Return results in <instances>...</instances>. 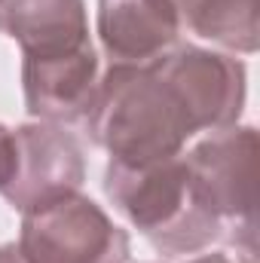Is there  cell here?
I'll return each mask as SVG.
<instances>
[{
  "label": "cell",
  "instance_id": "cell-1",
  "mask_svg": "<svg viewBox=\"0 0 260 263\" xmlns=\"http://www.w3.org/2000/svg\"><path fill=\"white\" fill-rule=\"evenodd\" d=\"M248 70L239 59L175 46L147 65H110L86 114L92 144L120 165H153L184 153L199 132L236 126Z\"/></svg>",
  "mask_w": 260,
  "mask_h": 263
},
{
  "label": "cell",
  "instance_id": "cell-2",
  "mask_svg": "<svg viewBox=\"0 0 260 263\" xmlns=\"http://www.w3.org/2000/svg\"><path fill=\"white\" fill-rule=\"evenodd\" d=\"M104 193L165 257H187L224 239V223L196 196L184 153L153 165L107 162Z\"/></svg>",
  "mask_w": 260,
  "mask_h": 263
},
{
  "label": "cell",
  "instance_id": "cell-3",
  "mask_svg": "<svg viewBox=\"0 0 260 263\" xmlns=\"http://www.w3.org/2000/svg\"><path fill=\"white\" fill-rule=\"evenodd\" d=\"M196 196L224 223V242L236 254L257 260V217H254V126H227L211 132L184 153Z\"/></svg>",
  "mask_w": 260,
  "mask_h": 263
},
{
  "label": "cell",
  "instance_id": "cell-4",
  "mask_svg": "<svg viewBox=\"0 0 260 263\" xmlns=\"http://www.w3.org/2000/svg\"><path fill=\"white\" fill-rule=\"evenodd\" d=\"M129 233L83 193L22 211L18 248L31 263H126Z\"/></svg>",
  "mask_w": 260,
  "mask_h": 263
},
{
  "label": "cell",
  "instance_id": "cell-5",
  "mask_svg": "<svg viewBox=\"0 0 260 263\" xmlns=\"http://www.w3.org/2000/svg\"><path fill=\"white\" fill-rule=\"evenodd\" d=\"M15 135V175L0 190L12 208L28 211L62 196L80 193L86 181V159L80 141L52 123L18 126Z\"/></svg>",
  "mask_w": 260,
  "mask_h": 263
},
{
  "label": "cell",
  "instance_id": "cell-6",
  "mask_svg": "<svg viewBox=\"0 0 260 263\" xmlns=\"http://www.w3.org/2000/svg\"><path fill=\"white\" fill-rule=\"evenodd\" d=\"M101 62L92 43L43 59L22 62V89H25V110L52 126H65L86 120L92 98L98 92Z\"/></svg>",
  "mask_w": 260,
  "mask_h": 263
},
{
  "label": "cell",
  "instance_id": "cell-7",
  "mask_svg": "<svg viewBox=\"0 0 260 263\" xmlns=\"http://www.w3.org/2000/svg\"><path fill=\"white\" fill-rule=\"evenodd\" d=\"M95 28L110 65H147L175 49L181 34L169 0H98Z\"/></svg>",
  "mask_w": 260,
  "mask_h": 263
},
{
  "label": "cell",
  "instance_id": "cell-8",
  "mask_svg": "<svg viewBox=\"0 0 260 263\" xmlns=\"http://www.w3.org/2000/svg\"><path fill=\"white\" fill-rule=\"evenodd\" d=\"M0 34L12 37L25 59L62 55L92 43L83 0H0Z\"/></svg>",
  "mask_w": 260,
  "mask_h": 263
},
{
  "label": "cell",
  "instance_id": "cell-9",
  "mask_svg": "<svg viewBox=\"0 0 260 263\" xmlns=\"http://www.w3.org/2000/svg\"><path fill=\"white\" fill-rule=\"evenodd\" d=\"M181 31L251 55L260 46V0H169Z\"/></svg>",
  "mask_w": 260,
  "mask_h": 263
},
{
  "label": "cell",
  "instance_id": "cell-10",
  "mask_svg": "<svg viewBox=\"0 0 260 263\" xmlns=\"http://www.w3.org/2000/svg\"><path fill=\"white\" fill-rule=\"evenodd\" d=\"M15 175V135L0 123V190L12 181Z\"/></svg>",
  "mask_w": 260,
  "mask_h": 263
},
{
  "label": "cell",
  "instance_id": "cell-11",
  "mask_svg": "<svg viewBox=\"0 0 260 263\" xmlns=\"http://www.w3.org/2000/svg\"><path fill=\"white\" fill-rule=\"evenodd\" d=\"M0 263H31L18 245H0Z\"/></svg>",
  "mask_w": 260,
  "mask_h": 263
},
{
  "label": "cell",
  "instance_id": "cell-12",
  "mask_svg": "<svg viewBox=\"0 0 260 263\" xmlns=\"http://www.w3.org/2000/svg\"><path fill=\"white\" fill-rule=\"evenodd\" d=\"M187 263H257V260H251V257H230V254H205V257H196V260H187Z\"/></svg>",
  "mask_w": 260,
  "mask_h": 263
}]
</instances>
